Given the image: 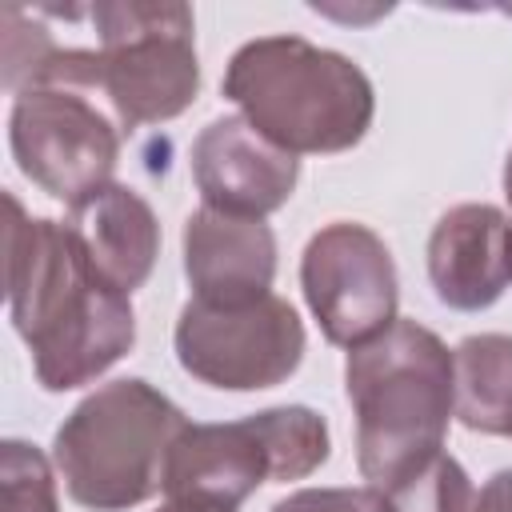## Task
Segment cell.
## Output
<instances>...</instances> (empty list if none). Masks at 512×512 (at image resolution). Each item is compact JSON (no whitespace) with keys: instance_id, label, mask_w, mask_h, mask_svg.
<instances>
[{"instance_id":"2","label":"cell","mask_w":512,"mask_h":512,"mask_svg":"<svg viewBox=\"0 0 512 512\" xmlns=\"http://www.w3.org/2000/svg\"><path fill=\"white\" fill-rule=\"evenodd\" d=\"M344 392L364 484L388 492L444 452L456 416V364L432 328L396 316L380 336L348 348Z\"/></svg>"},{"instance_id":"13","label":"cell","mask_w":512,"mask_h":512,"mask_svg":"<svg viewBox=\"0 0 512 512\" xmlns=\"http://www.w3.org/2000/svg\"><path fill=\"white\" fill-rule=\"evenodd\" d=\"M64 224L76 232L92 268L124 296L152 276L160 256V220L136 188L112 180L88 200L72 204Z\"/></svg>"},{"instance_id":"6","label":"cell","mask_w":512,"mask_h":512,"mask_svg":"<svg viewBox=\"0 0 512 512\" xmlns=\"http://www.w3.org/2000/svg\"><path fill=\"white\" fill-rule=\"evenodd\" d=\"M96 28V96L120 128L176 120L200 96L196 16L188 4L104 0L88 8Z\"/></svg>"},{"instance_id":"17","label":"cell","mask_w":512,"mask_h":512,"mask_svg":"<svg viewBox=\"0 0 512 512\" xmlns=\"http://www.w3.org/2000/svg\"><path fill=\"white\" fill-rule=\"evenodd\" d=\"M272 512H396L392 500L364 484V488H296L272 504Z\"/></svg>"},{"instance_id":"4","label":"cell","mask_w":512,"mask_h":512,"mask_svg":"<svg viewBox=\"0 0 512 512\" xmlns=\"http://www.w3.org/2000/svg\"><path fill=\"white\" fill-rule=\"evenodd\" d=\"M188 416L148 380L120 376L88 392L56 428L52 464L80 508L128 512L164 488L172 440Z\"/></svg>"},{"instance_id":"9","label":"cell","mask_w":512,"mask_h":512,"mask_svg":"<svg viewBox=\"0 0 512 512\" xmlns=\"http://www.w3.org/2000/svg\"><path fill=\"white\" fill-rule=\"evenodd\" d=\"M304 300L336 348H360L396 324L400 280L388 244L360 220L316 228L300 256Z\"/></svg>"},{"instance_id":"16","label":"cell","mask_w":512,"mask_h":512,"mask_svg":"<svg viewBox=\"0 0 512 512\" xmlns=\"http://www.w3.org/2000/svg\"><path fill=\"white\" fill-rule=\"evenodd\" d=\"M396 512H472L476 492L456 456L440 452L424 472L384 492Z\"/></svg>"},{"instance_id":"8","label":"cell","mask_w":512,"mask_h":512,"mask_svg":"<svg viewBox=\"0 0 512 512\" xmlns=\"http://www.w3.org/2000/svg\"><path fill=\"white\" fill-rule=\"evenodd\" d=\"M8 144L16 168L68 208L112 184L120 160V124L80 88H24L12 100Z\"/></svg>"},{"instance_id":"11","label":"cell","mask_w":512,"mask_h":512,"mask_svg":"<svg viewBox=\"0 0 512 512\" xmlns=\"http://www.w3.org/2000/svg\"><path fill=\"white\" fill-rule=\"evenodd\" d=\"M428 280L456 312L492 308L512 284V216L496 204H456L428 236Z\"/></svg>"},{"instance_id":"12","label":"cell","mask_w":512,"mask_h":512,"mask_svg":"<svg viewBox=\"0 0 512 512\" xmlns=\"http://www.w3.org/2000/svg\"><path fill=\"white\" fill-rule=\"evenodd\" d=\"M184 276L200 304H248L276 280V232L252 216L196 208L180 232Z\"/></svg>"},{"instance_id":"18","label":"cell","mask_w":512,"mask_h":512,"mask_svg":"<svg viewBox=\"0 0 512 512\" xmlns=\"http://www.w3.org/2000/svg\"><path fill=\"white\" fill-rule=\"evenodd\" d=\"M472 512H512V468H500L484 480Z\"/></svg>"},{"instance_id":"3","label":"cell","mask_w":512,"mask_h":512,"mask_svg":"<svg viewBox=\"0 0 512 512\" xmlns=\"http://www.w3.org/2000/svg\"><path fill=\"white\" fill-rule=\"evenodd\" d=\"M220 92L260 136L292 156L348 152L376 116L372 80L352 56L288 32L240 44Z\"/></svg>"},{"instance_id":"7","label":"cell","mask_w":512,"mask_h":512,"mask_svg":"<svg viewBox=\"0 0 512 512\" xmlns=\"http://www.w3.org/2000/svg\"><path fill=\"white\" fill-rule=\"evenodd\" d=\"M172 348L192 380L224 392H260L300 368L304 324L276 292L248 304L188 300L176 316Z\"/></svg>"},{"instance_id":"10","label":"cell","mask_w":512,"mask_h":512,"mask_svg":"<svg viewBox=\"0 0 512 512\" xmlns=\"http://www.w3.org/2000/svg\"><path fill=\"white\" fill-rule=\"evenodd\" d=\"M192 180L204 196V208L228 216L264 220L288 204L300 180V160L260 136L240 112L216 116L192 140Z\"/></svg>"},{"instance_id":"20","label":"cell","mask_w":512,"mask_h":512,"mask_svg":"<svg viewBox=\"0 0 512 512\" xmlns=\"http://www.w3.org/2000/svg\"><path fill=\"white\" fill-rule=\"evenodd\" d=\"M504 196L512 204V148H508V160H504Z\"/></svg>"},{"instance_id":"1","label":"cell","mask_w":512,"mask_h":512,"mask_svg":"<svg viewBox=\"0 0 512 512\" xmlns=\"http://www.w3.org/2000/svg\"><path fill=\"white\" fill-rule=\"evenodd\" d=\"M8 312L44 392L92 384L136 344L132 296L112 288L64 220L28 216L8 192Z\"/></svg>"},{"instance_id":"15","label":"cell","mask_w":512,"mask_h":512,"mask_svg":"<svg viewBox=\"0 0 512 512\" xmlns=\"http://www.w3.org/2000/svg\"><path fill=\"white\" fill-rule=\"evenodd\" d=\"M56 464L28 440L0 444V512H60Z\"/></svg>"},{"instance_id":"14","label":"cell","mask_w":512,"mask_h":512,"mask_svg":"<svg viewBox=\"0 0 512 512\" xmlns=\"http://www.w3.org/2000/svg\"><path fill=\"white\" fill-rule=\"evenodd\" d=\"M456 420L468 432L512 440V336L480 332L452 348Z\"/></svg>"},{"instance_id":"19","label":"cell","mask_w":512,"mask_h":512,"mask_svg":"<svg viewBox=\"0 0 512 512\" xmlns=\"http://www.w3.org/2000/svg\"><path fill=\"white\" fill-rule=\"evenodd\" d=\"M156 512H228V508H208V504H176V500H164V508Z\"/></svg>"},{"instance_id":"5","label":"cell","mask_w":512,"mask_h":512,"mask_svg":"<svg viewBox=\"0 0 512 512\" xmlns=\"http://www.w3.org/2000/svg\"><path fill=\"white\" fill-rule=\"evenodd\" d=\"M332 452L328 424L308 404H280L224 424H192L172 440L164 500L236 512L268 480H304Z\"/></svg>"}]
</instances>
